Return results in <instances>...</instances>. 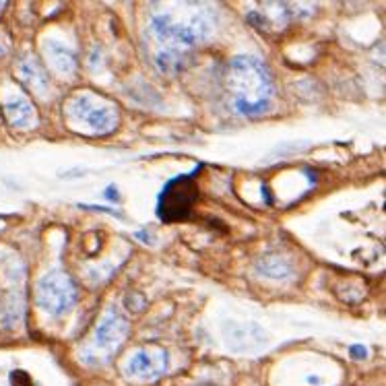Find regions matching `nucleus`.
<instances>
[{
    "label": "nucleus",
    "instance_id": "nucleus-8",
    "mask_svg": "<svg viewBox=\"0 0 386 386\" xmlns=\"http://www.w3.org/2000/svg\"><path fill=\"white\" fill-rule=\"evenodd\" d=\"M17 74L23 81V85L35 96L44 97L50 89V79L44 64H40V60L33 54H23L19 58L17 64Z\"/></svg>",
    "mask_w": 386,
    "mask_h": 386
},
{
    "label": "nucleus",
    "instance_id": "nucleus-10",
    "mask_svg": "<svg viewBox=\"0 0 386 386\" xmlns=\"http://www.w3.org/2000/svg\"><path fill=\"white\" fill-rule=\"evenodd\" d=\"M23 291L11 290L0 295V329L11 331L23 320Z\"/></svg>",
    "mask_w": 386,
    "mask_h": 386
},
{
    "label": "nucleus",
    "instance_id": "nucleus-7",
    "mask_svg": "<svg viewBox=\"0 0 386 386\" xmlns=\"http://www.w3.org/2000/svg\"><path fill=\"white\" fill-rule=\"evenodd\" d=\"M166 370H168V351L161 347L139 349L124 363L126 378L137 382H153L159 376H164Z\"/></svg>",
    "mask_w": 386,
    "mask_h": 386
},
{
    "label": "nucleus",
    "instance_id": "nucleus-15",
    "mask_svg": "<svg viewBox=\"0 0 386 386\" xmlns=\"http://www.w3.org/2000/svg\"><path fill=\"white\" fill-rule=\"evenodd\" d=\"M349 353H351V358H356V360H363V358H368V351H365V347H363V345H351Z\"/></svg>",
    "mask_w": 386,
    "mask_h": 386
},
{
    "label": "nucleus",
    "instance_id": "nucleus-11",
    "mask_svg": "<svg viewBox=\"0 0 386 386\" xmlns=\"http://www.w3.org/2000/svg\"><path fill=\"white\" fill-rule=\"evenodd\" d=\"M4 116L13 128H29L35 120V112L31 108V103L23 97H15L8 103H4Z\"/></svg>",
    "mask_w": 386,
    "mask_h": 386
},
{
    "label": "nucleus",
    "instance_id": "nucleus-14",
    "mask_svg": "<svg viewBox=\"0 0 386 386\" xmlns=\"http://www.w3.org/2000/svg\"><path fill=\"white\" fill-rule=\"evenodd\" d=\"M11 385L13 386H31V378L25 374L23 370H15V372H11Z\"/></svg>",
    "mask_w": 386,
    "mask_h": 386
},
{
    "label": "nucleus",
    "instance_id": "nucleus-3",
    "mask_svg": "<svg viewBox=\"0 0 386 386\" xmlns=\"http://www.w3.org/2000/svg\"><path fill=\"white\" fill-rule=\"evenodd\" d=\"M67 118L87 135H110L118 126V108L93 93H79L67 103Z\"/></svg>",
    "mask_w": 386,
    "mask_h": 386
},
{
    "label": "nucleus",
    "instance_id": "nucleus-1",
    "mask_svg": "<svg viewBox=\"0 0 386 386\" xmlns=\"http://www.w3.org/2000/svg\"><path fill=\"white\" fill-rule=\"evenodd\" d=\"M227 91L238 114L259 116L271 106L273 81L259 58L236 56L227 67Z\"/></svg>",
    "mask_w": 386,
    "mask_h": 386
},
{
    "label": "nucleus",
    "instance_id": "nucleus-13",
    "mask_svg": "<svg viewBox=\"0 0 386 386\" xmlns=\"http://www.w3.org/2000/svg\"><path fill=\"white\" fill-rule=\"evenodd\" d=\"M308 147V143L304 141V143H288V145H281L277 147L268 157H266V161H271V159H281V157H288V155H293V153H300V151H304Z\"/></svg>",
    "mask_w": 386,
    "mask_h": 386
},
{
    "label": "nucleus",
    "instance_id": "nucleus-12",
    "mask_svg": "<svg viewBox=\"0 0 386 386\" xmlns=\"http://www.w3.org/2000/svg\"><path fill=\"white\" fill-rule=\"evenodd\" d=\"M256 271H259L261 275L268 277V279H275V281L288 279V277H291V273H293L290 263H288L285 259L277 256V254H268L265 259H261L259 265H256Z\"/></svg>",
    "mask_w": 386,
    "mask_h": 386
},
{
    "label": "nucleus",
    "instance_id": "nucleus-16",
    "mask_svg": "<svg viewBox=\"0 0 386 386\" xmlns=\"http://www.w3.org/2000/svg\"><path fill=\"white\" fill-rule=\"evenodd\" d=\"M6 6V2H0V13H2V8Z\"/></svg>",
    "mask_w": 386,
    "mask_h": 386
},
{
    "label": "nucleus",
    "instance_id": "nucleus-9",
    "mask_svg": "<svg viewBox=\"0 0 386 386\" xmlns=\"http://www.w3.org/2000/svg\"><path fill=\"white\" fill-rule=\"evenodd\" d=\"M44 56H46V62L58 74L69 76L76 71V54L69 46H64L56 40L44 42Z\"/></svg>",
    "mask_w": 386,
    "mask_h": 386
},
{
    "label": "nucleus",
    "instance_id": "nucleus-2",
    "mask_svg": "<svg viewBox=\"0 0 386 386\" xmlns=\"http://www.w3.org/2000/svg\"><path fill=\"white\" fill-rule=\"evenodd\" d=\"M149 35L157 46L155 54L186 58L188 50L209 38V23L196 13H191L182 19H178L174 13H159L151 17Z\"/></svg>",
    "mask_w": 386,
    "mask_h": 386
},
{
    "label": "nucleus",
    "instance_id": "nucleus-4",
    "mask_svg": "<svg viewBox=\"0 0 386 386\" xmlns=\"http://www.w3.org/2000/svg\"><path fill=\"white\" fill-rule=\"evenodd\" d=\"M198 169L200 168L168 180V184L159 194V203H157V215L161 221L174 223V221H184L191 215L196 196H198V188H196Z\"/></svg>",
    "mask_w": 386,
    "mask_h": 386
},
{
    "label": "nucleus",
    "instance_id": "nucleus-6",
    "mask_svg": "<svg viewBox=\"0 0 386 386\" xmlns=\"http://www.w3.org/2000/svg\"><path fill=\"white\" fill-rule=\"evenodd\" d=\"M128 331H130V322L126 320L124 314L118 310H110L106 314V318L97 324L96 333H93L97 362L108 360L112 353H116L124 343V339L128 337Z\"/></svg>",
    "mask_w": 386,
    "mask_h": 386
},
{
    "label": "nucleus",
    "instance_id": "nucleus-5",
    "mask_svg": "<svg viewBox=\"0 0 386 386\" xmlns=\"http://www.w3.org/2000/svg\"><path fill=\"white\" fill-rule=\"evenodd\" d=\"M35 304L50 316H62L76 304L73 279L62 271L46 273L35 285Z\"/></svg>",
    "mask_w": 386,
    "mask_h": 386
}]
</instances>
